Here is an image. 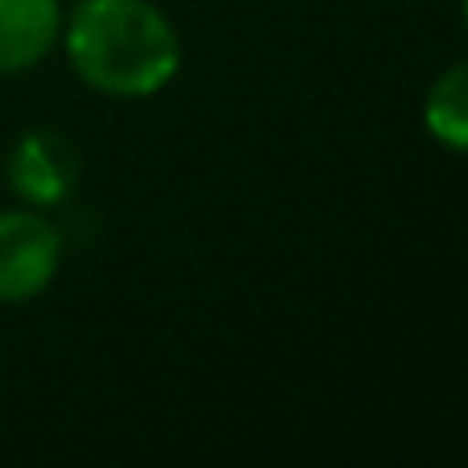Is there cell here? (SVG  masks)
Returning a JSON list of instances; mask_svg holds the SVG:
<instances>
[{
	"label": "cell",
	"mask_w": 468,
	"mask_h": 468,
	"mask_svg": "<svg viewBox=\"0 0 468 468\" xmlns=\"http://www.w3.org/2000/svg\"><path fill=\"white\" fill-rule=\"evenodd\" d=\"M66 54L87 87L115 99L156 95L181 70V37L153 0H79Z\"/></svg>",
	"instance_id": "cell-1"
},
{
	"label": "cell",
	"mask_w": 468,
	"mask_h": 468,
	"mask_svg": "<svg viewBox=\"0 0 468 468\" xmlns=\"http://www.w3.org/2000/svg\"><path fill=\"white\" fill-rule=\"evenodd\" d=\"M461 5H464V25H468V0H461Z\"/></svg>",
	"instance_id": "cell-6"
},
{
	"label": "cell",
	"mask_w": 468,
	"mask_h": 468,
	"mask_svg": "<svg viewBox=\"0 0 468 468\" xmlns=\"http://www.w3.org/2000/svg\"><path fill=\"white\" fill-rule=\"evenodd\" d=\"M423 128L452 153H468V62H456L431 82Z\"/></svg>",
	"instance_id": "cell-5"
},
{
	"label": "cell",
	"mask_w": 468,
	"mask_h": 468,
	"mask_svg": "<svg viewBox=\"0 0 468 468\" xmlns=\"http://www.w3.org/2000/svg\"><path fill=\"white\" fill-rule=\"evenodd\" d=\"M62 234L37 210H0V304H25L54 283Z\"/></svg>",
	"instance_id": "cell-2"
},
{
	"label": "cell",
	"mask_w": 468,
	"mask_h": 468,
	"mask_svg": "<svg viewBox=\"0 0 468 468\" xmlns=\"http://www.w3.org/2000/svg\"><path fill=\"white\" fill-rule=\"evenodd\" d=\"M79 173H82V161H79V153H74V144L46 128L25 132L5 161L8 189H13L25 206H33V210L62 206L66 197L79 189Z\"/></svg>",
	"instance_id": "cell-3"
},
{
	"label": "cell",
	"mask_w": 468,
	"mask_h": 468,
	"mask_svg": "<svg viewBox=\"0 0 468 468\" xmlns=\"http://www.w3.org/2000/svg\"><path fill=\"white\" fill-rule=\"evenodd\" d=\"M62 37L58 0H0V74H25Z\"/></svg>",
	"instance_id": "cell-4"
}]
</instances>
